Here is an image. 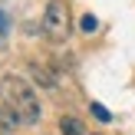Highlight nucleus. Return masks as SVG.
Listing matches in <instances>:
<instances>
[{"mask_svg":"<svg viewBox=\"0 0 135 135\" xmlns=\"http://www.w3.org/2000/svg\"><path fill=\"white\" fill-rule=\"evenodd\" d=\"M0 96H3V105L17 122L33 125L40 122V96L23 76H3L0 79Z\"/></svg>","mask_w":135,"mask_h":135,"instance_id":"nucleus-1","label":"nucleus"},{"mask_svg":"<svg viewBox=\"0 0 135 135\" xmlns=\"http://www.w3.org/2000/svg\"><path fill=\"white\" fill-rule=\"evenodd\" d=\"M43 33L50 40H66L69 36V7H66V0H50V3H46Z\"/></svg>","mask_w":135,"mask_h":135,"instance_id":"nucleus-2","label":"nucleus"},{"mask_svg":"<svg viewBox=\"0 0 135 135\" xmlns=\"http://www.w3.org/2000/svg\"><path fill=\"white\" fill-rule=\"evenodd\" d=\"M59 132L63 135H86V125L79 122L76 115H63L59 119Z\"/></svg>","mask_w":135,"mask_h":135,"instance_id":"nucleus-3","label":"nucleus"},{"mask_svg":"<svg viewBox=\"0 0 135 135\" xmlns=\"http://www.w3.org/2000/svg\"><path fill=\"white\" fill-rule=\"evenodd\" d=\"M89 112L99 119V122H109V119H112V115H109V109H105V105H99V102H92V105H89Z\"/></svg>","mask_w":135,"mask_h":135,"instance_id":"nucleus-5","label":"nucleus"},{"mask_svg":"<svg viewBox=\"0 0 135 135\" xmlns=\"http://www.w3.org/2000/svg\"><path fill=\"white\" fill-rule=\"evenodd\" d=\"M79 26H83V33H96V30H99V20L92 17V13H86V17L79 20Z\"/></svg>","mask_w":135,"mask_h":135,"instance_id":"nucleus-4","label":"nucleus"}]
</instances>
